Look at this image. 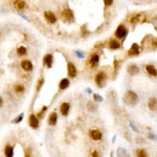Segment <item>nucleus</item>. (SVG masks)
Listing matches in <instances>:
<instances>
[{
	"label": "nucleus",
	"instance_id": "nucleus-1",
	"mask_svg": "<svg viewBox=\"0 0 157 157\" xmlns=\"http://www.w3.org/2000/svg\"><path fill=\"white\" fill-rule=\"evenodd\" d=\"M61 18L64 22L70 23L75 21V14H73V10H70L69 7H65L64 10L61 12Z\"/></svg>",
	"mask_w": 157,
	"mask_h": 157
},
{
	"label": "nucleus",
	"instance_id": "nucleus-2",
	"mask_svg": "<svg viewBox=\"0 0 157 157\" xmlns=\"http://www.w3.org/2000/svg\"><path fill=\"white\" fill-rule=\"evenodd\" d=\"M124 101L126 102L127 104H129V105H134V104H136L137 101H138V96H137V94L134 91L129 90L128 92L125 94Z\"/></svg>",
	"mask_w": 157,
	"mask_h": 157
},
{
	"label": "nucleus",
	"instance_id": "nucleus-3",
	"mask_svg": "<svg viewBox=\"0 0 157 157\" xmlns=\"http://www.w3.org/2000/svg\"><path fill=\"white\" fill-rule=\"evenodd\" d=\"M94 80H95V83H96L97 86H99V88H102V87H104L106 84V81H107V75H106L105 71L101 70L95 75Z\"/></svg>",
	"mask_w": 157,
	"mask_h": 157
},
{
	"label": "nucleus",
	"instance_id": "nucleus-4",
	"mask_svg": "<svg viewBox=\"0 0 157 157\" xmlns=\"http://www.w3.org/2000/svg\"><path fill=\"white\" fill-rule=\"evenodd\" d=\"M127 34H128V29H127V27L125 26L124 24H120V25H118V27L115 29L114 36H115L117 39L124 40L125 38H126Z\"/></svg>",
	"mask_w": 157,
	"mask_h": 157
},
{
	"label": "nucleus",
	"instance_id": "nucleus-5",
	"mask_svg": "<svg viewBox=\"0 0 157 157\" xmlns=\"http://www.w3.org/2000/svg\"><path fill=\"white\" fill-rule=\"evenodd\" d=\"M88 64H89V66H90L91 68H95V67L99 66V55L96 54V52H94V54L91 55L90 58H89V60H88Z\"/></svg>",
	"mask_w": 157,
	"mask_h": 157
},
{
	"label": "nucleus",
	"instance_id": "nucleus-6",
	"mask_svg": "<svg viewBox=\"0 0 157 157\" xmlns=\"http://www.w3.org/2000/svg\"><path fill=\"white\" fill-rule=\"evenodd\" d=\"M89 136H90V138L92 141H99L103 138V133L99 130H97V129H92V130L89 131Z\"/></svg>",
	"mask_w": 157,
	"mask_h": 157
},
{
	"label": "nucleus",
	"instance_id": "nucleus-7",
	"mask_svg": "<svg viewBox=\"0 0 157 157\" xmlns=\"http://www.w3.org/2000/svg\"><path fill=\"white\" fill-rule=\"evenodd\" d=\"M67 73H68V77L73 78L77 77L78 75V70H77V67L73 63L68 62L67 63Z\"/></svg>",
	"mask_w": 157,
	"mask_h": 157
},
{
	"label": "nucleus",
	"instance_id": "nucleus-8",
	"mask_svg": "<svg viewBox=\"0 0 157 157\" xmlns=\"http://www.w3.org/2000/svg\"><path fill=\"white\" fill-rule=\"evenodd\" d=\"M139 54H141V47H139V45L137 43H133L132 46L130 47V49L127 52V55H128L129 57L138 56Z\"/></svg>",
	"mask_w": 157,
	"mask_h": 157
},
{
	"label": "nucleus",
	"instance_id": "nucleus-9",
	"mask_svg": "<svg viewBox=\"0 0 157 157\" xmlns=\"http://www.w3.org/2000/svg\"><path fill=\"white\" fill-rule=\"evenodd\" d=\"M28 124L31 128L34 129H37L39 128V125H40V122H39V117L35 114H31L28 117Z\"/></svg>",
	"mask_w": 157,
	"mask_h": 157
},
{
	"label": "nucleus",
	"instance_id": "nucleus-10",
	"mask_svg": "<svg viewBox=\"0 0 157 157\" xmlns=\"http://www.w3.org/2000/svg\"><path fill=\"white\" fill-rule=\"evenodd\" d=\"M144 19H145V14L144 13H138V14H135L134 16L131 17L130 22L131 24H137L139 22H143Z\"/></svg>",
	"mask_w": 157,
	"mask_h": 157
},
{
	"label": "nucleus",
	"instance_id": "nucleus-11",
	"mask_svg": "<svg viewBox=\"0 0 157 157\" xmlns=\"http://www.w3.org/2000/svg\"><path fill=\"white\" fill-rule=\"evenodd\" d=\"M44 18H45V20L47 21L48 23H50V24H55V23L57 22L56 15H55L54 13H52V12H45L44 13Z\"/></svg>",
	"mask_w": 157,
	"mask_h": 157
},
{
	"label": "nucleus",
	"instance_id": "nucleus-12",
	"mask_svg": "<svg viewBox=\"0 0 157 157\" xmlns=\"http://www.w3.org/2000/svg\"><path fill=\"white\" fill-rule=\"evenodd\" d=\"M21 68L23 69L24 71H31L33 70V63L31 62L29 60H23L21 61V64H20Z\"/></svg>",
	"mask_w": 157,
	"mask_h": 157
},
{
	"label": "nucleus",
	"instance_id": "nucleus-13",
	"mask_svg": "<svg viewBox=\"0 0 157 157\" xmlns=\"http://www.w3.org/2000/svg\"><path fill=\"white\" fill-rule=\"evenodd\" d=\"M127 71L129 73V75L135 76V75H137V73H139V68H138V66H137L136 64L131 63V64H129L128 67H127Z\"/></svg>",
	"mask_w": 157,
	"mask_h": 157
},
{
	"label": "nucleus",
	"instance_id": "nucleus-14",
	"mask_svg": "<svg viewBox=\"0 0 157 157\" xmlns=\"http://www.w3.org/2000/svg\"><path fill=\"white\" fill-rule=\"evenodd\" d=\"M146 71H147V73L150 76V77H153V78L157 77V69L154 65H152V64L146 65Z\"/></svg>",
	"mask_w": 157,
	"mask_h": 157
},
{
	"label": "nucleus",
	"instance_id": "nucleus-15",
	"mask_svg": "<svg viewBox=\"0 0 157 157\" xmlns=\"http://www.w3.org/2000/svg\"><path fill=\"white\" fill-rule=\"evenodd\" d=\"M69 110H70V105H69V103H67V102L63 103L62 105L60 106V111H61V114H62L63 116L68 115Z\"/></svg>",
	"mask_w": 157,
	"mask_h": 157
},
{
	"label": "nucleus",
	"instance_id": "nucleus-16",
	"mask_svg": "<svg viewBox=\"0 0 157 157\" xmlns=\"http://www.w3.org/2000/svg\"><path fill=\"white\" fill-rule=\"evenodd\" d=\"M108 47H109L110 49H112V50L120 49V43L117 41V40L111 39V40H109V42H108Z\"/></svg>",
	"mask_w": 157,
	"mask_h": 157
},
{
	"label": "nucleus",
	"instance_id": "nucleus-17",
	"mask_svg": "<svg viewBox=\"0 0 157 157\" xmlns=\"http://www.w3.org/2000/svg\"><path fill=\"white\" fill-rule=\"evenodd\" d=\"M52 62H54V58H52V55L48 54L46 55L43 58V64L45 65L47 68H50L52 66Z\"/></svg>",
	"mask_w": 157,
	"mask_h": 157
},
{
	"label": "nucleus",
	"instance_id": "nucleus-18",
	"mask_svg": "<svg viewBox=\"0 0 157 157\" xmlns=\"http://www.w3.org/2000/svg\"><path fill=\"white\" fill-rule=\"evenodd\" d=\"M14 6L17 10H23L26 6L24 0H14Z\"/></svg>",
	"mask_w": 157,
	"mask_h": 157
},
{
	"label": "nucleus",
	"instance_id": "nucleus-19",
	"mask_svg": "<svg viewBox=\"0 0 157 157\" xmlns=\"http://www.w3.org/2000/svg\"><path fill=\"white\" fill-rule=\"evenodd\" d=\"M69 85H70V82H69L68 78H62L60 81V83H59V89L60 90H65V89L68 88Z\"/></svg>",
	"mask_w": 157,
	"mask_h": 157
},
{
	"label": "nucleus",
	"instance_id": "nucleus-20",
	"mask_svg": "<svg viewBox=\"0 0 157 157\" xmlns=\"http://www.w3.org/2000/svg\"><path fill=\"white\" fill-rule=\"evenodd\" d=\"M57 122H58V114H57V112L50 113V115L48 116V124L50 126H55L57 124Z\"/></svg>",
	"mask_w": 157,
	"mask_h": 157
},
{
	"label": "nucleus",
	"instance_id": "nucleus-21",
	"mask_svg": "<svg viewBox=\"0 0 157 157\" xmlns=\"http://www.w3.org/2000/svg\"><path fill=\"white\" fill-rule=\"evenodd\" d=\"M148 107H149L150 110H152V111H154V110L157 108V101L155 97H151V99H149V102H148Z\"/></svg>",
	"mask_w": 157,
	"mask_h": 157
},
{
	"label": "nucleus",
	"instance_id": "nucleus-22",
	"mask_svg": "<svg viewBox=\"0 0 157 157\" xmlns=\"http://www.w3.org/2000/svg\"><path fill=\"white\" fill-rule=\"evenodd\" d=\"M4 154H5V156L7 157H12L14 155V150H13V147L10 145H6L5 148H4Z\"/></svg>",
	"mask_w": 157,
	"mask_h": 157
},
{
	"label": "nucleus",
	"instance_id": "nucleus-23",
	"mask_svg": "<svg viewBox=\"0 0 157 157\" xmlns=\"http://www.w3.org/2000/svg\"><path fill=\"white\" fill-rule=\"evenodd\" d=\"M26 54H27L26 47H24V46L18 47V49H17V55H18V56H25Z\"/></svg>",
	"mask_w": 157,
	"mask_h": 157
},
{
	"label": "nucleus",
	"instance_id": "nucleus-24",
	"mask_svg": "<svg viewBox=\"0 0 157 157\" xmlns=\"http://www.w3.org/2000/svg\"><path fill=\"white\" fill-rule=\"evenodd\" d=\"M87 24H84L83 26H81V34H82L83 37H87V36H89V34H90V31L87 29Z\"/></svg>",
	"mask_w": 157,
	"mask_h": 157
},
{
	"label": "nucleus",
	"instance_id": "nucleus-25",
	"mask_svg": "<svg viewBox=\"0 0 157 157\" xmlns=\"http://www.w3.org/2000/svg\"><path fill=\"white\" fill-rule=\"evenodd\" d=\"M15 91H16L17 93H23L24 92V86L21 84H18L15 86Z\"/></svg>",
	"mask_w": 157,
	"mask_h": 157
},
{
	"label": "nucleus",
	"instance_id": "nucleus-26",
	"mask_svg": "<svg viewBox=\"0 0 157 157\" xmlns=\"http://www.w3.org/2000/svg\"><path fill=\"white\" fill-rule=\"evenodd\" d=\"M136 155L138 157H147L148 154L145 150H137L136 151Z\"/></svg>",
	"mask_w": 157,
	"mask_h": 157
},
{
	"label": "nucleus",
	"instance_id": "nucleus-27",
	"mask_svg": "<svg viewBox=\"0 0 157 157\" xmlns=\"http://www.w3.org/2000/svg\"><path fill=\"white\" fill-rule=\"evenodd\" d=\"M113 67H114V70H117V69L120 68V61L116 60V59L113 62Z\"/></svg>",
	"mask_w": 157,
	"mask_h": 157
},
{
	"label": "nucleus",
	"instance_id": "nucleus-28",
	"mask_svg": "<svg viewBox=\"0 0 157 157\" xmlns=\"http://www.w3.org/2000/svg\"><path fill=\"white\" fill-rule=\"evenodd\" d=\"M104 1V4H105L106 6H110L113 4V1L114 0H103Z\"/></svg>",
	"mask_w": 157,
	"mask_h": 157
},
{
	"label": "nucleus",
	"instance_id": "nucleus-29",
	"mask_svg": "<svg viewBox=\"0 0 157 157\" xmlns=\"http://www.w3.org/2000/svg\"><path fill=\"white\" fill-rule=\"evenodd\" d=\"M93 97H94V99L96 102H102V101H103V99H102V97L99 96V95H97V94H93Z\"/></svg>",
	"mask_w": 157,
	"mask_h": 157
},
{
	"label": "nucleus",
	"instance_id": "nucleus-30",
	"mask_svg": "<svg viewBox=\"0 0 157 157\" xmlns=\"http://www.w3.org/2000/svg\"><path fill=\"white\" fill-rule=\"evenodd\" d=\"M90 156H92V157H99V153L97 151H93L92 153H90Z\"/></svg>",
	"mask_w": 157,
	"mask_h": 157
},
{
	"label": "nucleus",
	"instance_id": "nucleus-31",
	"mask_svg": "<svg viewBox=\"0 0 157 157\" xmlns=\"http://www.w3.org/2000/svg\"><path fill=\"white\" fill-rule=\"evenodd\" d=\"M31 149H27L26 150V154H25V156H27V157H28V156H31Z\"/></svg>",
	"mask_w": 157,
	"mask_h": 157
},
{
	"label": "nucleus",
	"instance_id": "nucleus-32",
	"mask_svg": "<svg viewBox=\"0 0 157 157\" xmlns=\"http://www.w3.org/2000/svg\"><path fill=\"white\" fill-rule=\"evenodd\" d=\"M22 116H23V115H20L18 118H16V120H15V123H18V122H20V120H21V118H22Z\"/></svg>",
	"mask_w": 157,
	"mask_h": 157
},
{
	"label": "nucleus",
	"instance_id": "nucleus-33",
	"mask_svg": "<svg viewBox=\"0 0 157 157\" xmlns=\"http://www.w3.org/2000/svg\"><path fill=\"white\" fill-rule=\"evenodd\" d=\"M2 103H3V101H2V99H1V97H0V107H1V106H2Z\"/></svg>",
	"mask_w": 157,
	"mask_h": 157
},
{
	"label": "nucleus",
	"instance_id": "nucleus-34",
	"mask_svg": "<svg viewBox=\"0 0 157 157\" xmlns=\"http://www.w3.org/2000/svg\"><path fill=\"white\" fill-rule=\"evenodd\" d=\"M0 36H1V33H0Z\"/></svg>",
	"mask_w": 157,
	"mask_h": 157
}]
</instances>
